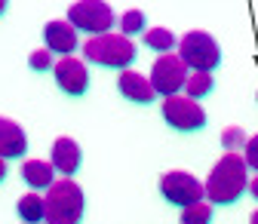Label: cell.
Listing matches in <instances>:
<instances>
[{"label": "cell", "instance_id": "obj_1", "mask_svg": "<svg viewBox=\"0 0 258 224\" xmlns=\"http://www.w3.org/2000/svg\"><path fill=\"white\" fill-rule=\"evenodd\" d=\"M246 169H249L246 160L237 151H228L212 166V172L206 178V200L212 206H231V203H237L246 194V187H249Z\"/></svg>", "mask_w": 258, "mask_h": 224}, {"label": "cell", "instance_id": "obj_2", "mask_svg": "<svg viewBox=\"0 0 258 224\" xmlns=\"http://www.w3.org/2000/svg\"><path fill=\"white\" fill-rule=\"evenodd\" d=\"M43 203H46V215H43L46 224H80L83 221V206H86L83 190L80 184H74L64 175L49 184Z\"/></svg>", "mask_w": 258, "mask_h": 224}, {"label": "cell", "instance_id": "obj_3", "mask_svg": "<svg viewBox=\"0 0 258 224\" xmlns=\"http://www.w3.org/2000/svg\"><path fill=\"white\" fill-rule=\"evenodd\" d=\"M83 58L92 61V65H105V68H123L136 61V43L126 34H99L89 37L83 43Z\"/></svg>", "mask_w": 258, "mask_h": 224}, {"label": "cell", "instance_id": "obj_4", "mask_svg": "<svg viewBox=\"0 0 258 224\" xmlns=\"http://www.w3.org/2000/svg\"><path fill=\"white\" fill-rule=\"evenodd\" d=\"M178 58L194 71H215L221 65V46L209 31H187L178 40Z\"/></svg>", "mask_w": 258, "mask_h": 224}, {"label": "cell", "instance_id": "obj_5", "mask_svg": "<svg viewBox=\"0 0 258 224\" xmlns=\"http://www.w3.org/2000/svg\"><path fill=\"white\" fill-rule=\"evenodd\" d=\"M68 22L77 31H83V34L99 37V34H108L114 28V10L105 0H77L68 10Z\"/></svg>", "mask_w": 258, "mask_h": 224}, {"label": "cell", "instance_id": "obj_6", "mask_svg": "<svg viewBox=\"0 0 258 224\" xmlns=\"http://www.w3.org/2000/svg\"><path fill=\"white\" fill-rule=\"evenodd\" d=\"M160 194H163L166 203L184 209V206H194V203H200L206 197V184H200L197 175L175 169V172H166L160 178Z\"/></svg>", "mask_w": 258, "mask_h": 224}, {"label": "cell", "instance_id": "obj_7", "mask_svg": "<svg viewBox=\"0 0 258 224\" xmlns=\"http://www.w3.org/2000/svg\"><path fill=\"white\" fill-rule=\"evenodd\" d=\"M163 120L166 126H172L175 132H197L206 126V111L200 108L197 99L187 95H169L163 102Z\"/></svg>", "mask_w": 258, "mask_h": 224}, {"label": "cell", "instance_id": "obj_8", "mask_svg": "<svg viewBox=\"0 0 258 224\" xmlns=\"http://www.w3.org/2000/svg\"><path fill=\"white\" fill-rule=\"evenodd\" d=\"M187 83V65L172 55V52H163L157 61H154V68H151V86L157 89V95H178V89H184Z\"/></svg>", "mask_w": 258, "mask_h": 224}, {"label": "cell", "instance_id": "obj_9", "mask_svg": "<svg viewBox=\"0 0 258 224\" xmlns=\"http://www.w3.org/2000/svg\"><path fill=\"white\" fill-rule=\"evenodd\" d=\"M52 74H55L58 89L68 92V95H83V92L89 89V71H86L83 61L74 58V55H61V58L55 61Z\"/></svg>", "mask_w": 258, "mask_h": 224}, {"label": "cell", "instance_id": "obj_10", "mask_svg": "<svg viewBox=\"0 0 258 224\" xmlns=\"http://www.w3.org/2000/svg\"><path fill=\"white\" fill-rule=\"evenodd\" d=\"M43 40H46V49L49 52H58V55H71L80 40H77V28L64 19H55V22H46L43 28Z\"/></svg>", "mask_w": 258, "mask_h": 224}, {"label": "cell", "instance_id": "obj_11", "mask_svg": "<svg viewBox=\"0 0 258 224\" xmlns=\"http://www.w3.org/2000/svg\"><path fill=\"white\" fill-rule=\"evenodd\" d=\"M80 160H83V154H80V144H77L74 138L61 135V138H55V141H52L49 163H52V166H55V172H61L64 178H71V175L80 169Z\"/></svg>", "mask_w": 258, "mask_h": 224}, {"label": "cell", "instance_id": "obj_12", "mask_svg": "<svg viewBox=\"0 0 258 224\" xmlns=\"http://www.w3.org/2000/svg\"><path fill=\"white\" fill-rule=\"evenodd\" d=\"M117 89L123 92V99L136 102V105H151L157 99V89L151 86V77H145L139 71H123L117 80Z\"/></svg>", "mask_w": 258, "mask_h": 224}, {"label": "cell", "instance_id": "obj_13", "mask_svg": "<svg viewBox=\"0 0 258 224\" xmlns=\"http://www.w3.org/2000/svg\"><path fill=\"white\" fill-rule=\"evenodd\" d=\"M28 151V135L16 120L0 117V157L4 160H19Z\"/></svg>", "mask_w": 258, "mask_h": 224}, {"label": "cell", "instance_id": "obj_14", "mask_svg": "<svg viewBox=\"0 0 258 224\" xmlns=\"http://www.w3.org/2000/svg\"><path fill=\"white\" fill-rule=\"evenodd\" d=\"M22 178H25L28 187L49 190V184L55 181V166L49 160H25L22 163Z\"/></svg>", "mask_w": 258, "mask_h": 224}, {"label": "cell", "instance_id": "obj_15", "mask_svg": "<svg viewBox=\"0 0 258 224\" xmlns=\"http://www.w3.org/2000/svg\"><path fill=\"white\" fill-rule=\"evenodd\" d=\"M16 212H19V218H22L25 224H40L43 215H46V203H43L40 194H25V197L19 200Z\"/></svg>", "mask_w": 258, "mask_h": 224}, {"label": "cell", "instance_id": "obj_16", "mask_svg": "<svg viewBox=\"0 0 258 224\" xmlns=\"http://www.w3.org/2000/svg\"><path fill=\"white\" fill-rule=\"evenodd\" d=\"M212 89H215V83H212V74H206V71H194L187 77V83H184L187 99H203V95H209Z\"/></svg>", "mask_w": 258, "mask_h": 224}, {"label": "cell", "instance_id": "obj_17", "mask_svg": "<svg viewBox=\"0 0 258 224\" xmlns=\"http://www.w3.org/2000/svg\"><path fill=\"white\" fill-rule=\"evenodd\" d=\"M145 43L154 49V52H169L175 46V34L169 28H148L145 31Z\"/></svg>", "mask_w": 258, "mask_h": 224}, {"label": "cell", "instance_id": "obj_18", "mask_svg": "<svg viewBox=\"0 0 258 224\" xmlns=\"http://www.w3.org/2000/svg\"><path fill=\"white\" fill-rule=\"evenodd\" d=\"M178 224H212V203L200 200V203H194V206H184Z\"/></svg>", "mask_w": 258, "mask_h": 224}, {"label": "cell", "instance_id": "obj_19", "mask_svg": "<svg viewBox=\"0 0 258 224\" xmlns=\"http://www.w3.org/2000/svg\"><path fill=\"white\" fill-rule=\"evenodd\" d=\"M145 13L142 10H129V13H123L120 16V34H126V37H136V34H145Z\"/></svg>", "mask_w": 258, "mask_h": 224}, {"label": "cell", "instance_id": "obj_20", "mask_svg": "<svg viewBox=\"0 0 258 224\" xmlns=\"http://www.w3.org/2000/svg\"><path fill=\"white\" fill-rule=\"evenodd\" d=\"M221 144H224V151H240L246 144V132L240 126H228V129L221 132Z\"/></svg>", "mask_w": 258, "mask_h": 224}, {"label": "cell", "instance_id": "obj_21", "mask_svg": "<svg viewBox=\"0 0 258 224\" xmlns=\"http://www.w3.org/2000/svg\"><path fill=\"white\" fill-rule=\"evenodd\" d=\"M28 65L34 68V71H49V68H55V61H52V52L49 49H37V52H31Z\"/></svg>", "mask_w": 258, "mask_h": 224}, {"label": "cell", "instance_id": "obj_22", "mask_svg": "<svg viewBox=\"0 0 258 224\" xmlns=\"http://www.w3.org/2000/svg\"><path fill=\"white\" fill-rule=\"evenodd\" d=\"M243 160H246V166H252V169L258 172V135L246 138V144H243Z\"/></svg>", "mask_w": 258, "mask_h": 224}, {"label": "cell", "instance_id": "obj_23", "mask_svg": "<svg viewBox=\"0 0 258 224\" xmlns=\"http://www.w3.org/2000/svg\"><path fill=\"white\" fill-rule=\"evenodd\" d=\"M4 181H7V160L0 157V184H4Z\"/></svg>", "mask_w": 258, "mask_h": 224}, {"label": "cell", "instance_id": "obj_24", "mask_svg": "<svg viewBox=\"0 0 258 224\" xmlns=\"http://www.w3.org/2000/svg\"><path fill=\"white\" fill-rule=\"evenodd\" d=\"M249 190H252V197H255V200H258V175H255V178H252V181H249Z\"/></svg>", "mask_w": 258, "mask_h": 224}, {"label": "cell", "instance_id": "obj_25", "mask_svg": "<svg viewBox=\"0 0 258 224\" xmlns=\"http://www.w3.org/2000/svg\"><path fill=\"white\" fill-rule=\"evenodd\" d=\"M249 224H258V209L252 212V218H249Z\"/></svg>", "mask_w": 258, "mask_h": 224}, {"label": "cell", "instance_id": "obj_26", "mask_svg": "<svg viewBox=\"0 0 258 224\" xmlns=\"http://www.w3.org/2000/svg\"><path fill=\"white\" fill-rule=\"evenodd\" d=\"M7 13V0H0V16H4Z\"/></svg>", "mask_w": 258, "mask_h": 224}, {"label": "cell", "instance_id": "obj_27", "mask_svg": "<svg viewBox=\"0 0 258 224\" xmlns=\"http://www.w3.org/2000/svg\"><path fill=\"white\" fill-rule=\"evenodd\" d=\"M255 102H258V92H255Z\"/></svg>", "mask_w": 258, "mask_h": 224}]
</instances>
